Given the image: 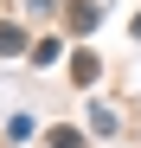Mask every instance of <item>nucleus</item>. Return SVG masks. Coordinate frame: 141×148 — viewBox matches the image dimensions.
Returning a JSON list of instances; mask_svg holds the SVG:
<instances>
[]
</instances>
